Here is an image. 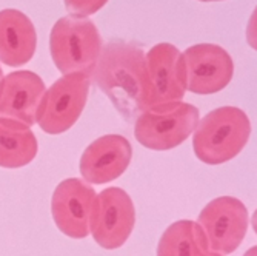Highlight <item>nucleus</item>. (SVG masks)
Listing matches in <instances>:
<instances>
[{
    "instance_id": "nucleus-18",
    "label": "nucleus",
    "mask_w": 257,
    "mask_h": 256,
    "mask_svg": "<svg viewBox=\"0 0 257 256\" xmlns=\"http://www.w3.org/2000/svg\"><path fill=\"white\" fill-rule=\"evenodd\" d=\"M243 256H257V245H254V247H251L249 250H246V251L243 253Z\"/></svg>"
},
{
    "instance_id": "nucleus-12",
    "label": "nucleus",
    "mask_w": 257,
    "mask_h": 256,
    "mask_svg": "<svg viewBox=\"0 0 257 256\" xmlns=\"http://www.w3.org/2000/svg\"><path fill=\"white\" fill-rule=\"evenodd\" d=\"M45 91L42 77L30 69L10 73L0 82V118L33 127Z\"/></svg>"
},
{
    "instance_id": "nucleus-21",
    "label": "nucleus",
    "mask_w": 257,
    "mask_h": 256,
    "mask_svg": "<svg viewBox=\"0 0 257 256\" xmlns=\"http://www.w3.org/2000/svg\"><path fill=\"white\" fill-rule=\"evenodd\" d=\"M2 79H4V71H2V68H0V82H2Z\"/></svg>"
},
{
    "instance_id": "nucleus-15",
    "label": "nucleus",
    "mask_w": 257,
    "mask_h": 256,
    "mask_svg": "<svg viewBox=\"0 0 257 256\" xmlns=\"http://www.w3.org/2000/svg\"><path fill=\"white\" fill-rule=\"evenodd\" d=\"M206 251L209 247L202 227L188 219L171 224L157 245V256H202Z\"/></svg>"
},
{
    "instance_id": "nucleus-2",
    "label": "nucleus",
    "mask_w": 257,
    "mask_h": 256,
    "mask_svg": "<svg viewBox=\"0 0 257 256\" xmlns=\"http://www.w3.org/2000/svg\"><path fill=\"white\" fill-rule=\"evenodd\" d=\"M251 124L237 107H220L199 121L193 133V148L199 160L219 165L236 157L246 145Z\"/></svg>"
},
{
    "instance_id": "nucleus-13",
    "label": "nucleus",
    "mask_w": 257,
    "mask_h": 256,
    "mask_svg": "<svg viewBox=\"0 0 257 256\" xmlns=\"http://www.w3.org/2000/svg\"><path fill=\"white\" fill-rule=\"evenodd\" d=\"M37 46L33 22L19 10L0 11V62L8 66L28 63Z\"/></svg>"
},
{
    "instance_id": "nucleus-7",
    "label": "nucleus",
    "mask_w": 257,
    "mask_h": 256,
    "mask_svg": "<svg viewBox=\"0 0 257 256\" xmlns=\"http://www.w3.org/2000/svg\"><path fill=\"white\" fill-rule=\"evenodd\" d=\"M97 193L79 178L62 181L51 198V215L63 235L83 239L91 235V221Z\"/></svg>"
},
{
    "instance_id": "nucleus-4",
    "label": "nucleus",
    "mask_w": 257,
    "mask_h": 256,
    "mask_svg": "<svg viewBox=\"0 0 257 256\" xmlns=\"http://www.w3.org/2000/svg\"><path fill=\"white\" fill-rule=\"evenodd\" d=\"M199 110L185 102L157 104L144 110L134 124V136L145 148L162 151L179 147L194 133Z\"/></svg>"
},
{
    "instance_id": "nucleus-1",
    "label": "nucleus",
    "mask_w": 257,
    "mask_h": 256,
    "mask_svg": "<svg viewBox=\"0 0 257 256\" xmlns=\"http://www.w3.org/2000/svg\"><path fill=\"white\" fill-rule=\"evenodd\" d=\"M91 79L128 122L151 105L147 54L136 43L112 40L103 45Z\"/></svg>"
},
{
    "instance_id": "nucleus-20",
    "label": "nucleus",
    "mask_w": 257,
    "mask_h": 256,
    "mask_svg": "<svg viewBox=\"0 0 257 256\" xmlns=\"http://www.w3.org/2000/svg\"><path fill=\"white\" fill-rule=\"evenodd\" d=\"M202 256H223V254H220V253H214V251H206L205 254H202Z\"/></svg>"
},
{
    "instance_id": "nucleus-3",
    "label": "nucleus",
    "mask_w": 257,
    "mask_h": 256,
    "mask_svg": "<svg viewBox=\"0 0 257 256\" xmlns=\"http://www.w3.org/2000/svg\"><path fill=\"white\" fill-rule=\"evenodd\" d=\"M102 48L97 27L85 16L69 14L59 19L50 34L53 62L63 74L82 73L91 77Z\"/></svg>"
},
{
    "instance_id": "nucleus-19",
    "label": "nucleus",
    "mask_w": 257,
    "mask_h": 256,
    "mask_svg": "<svg viewBox=\"0 0 257 256\" xmlns=\"http://www.w3.org/2000/svg\"><path fill=\"white\" fill-rule=\"evenodd\" d=\"M251 224H252V228H254V231L257 233V210L254 212V215H252V218H251Z\"/></svg>"
},
{
    "instance_id": "nucleus-5",
    "label": "nucleus",
    "mask_w": 257,
    "mask_h": 256,
    "mask_svg": "<svg viewBox=\"0 0 257 256\" xmlns=\"http://www.w3.org/2000/svg\"><path fill=\"white\" fill-rule=\"evenodd\" d=\"M91 77L82 73L63 74L45 91L37 110V124L48 134H62L80 118L86 105Z\"/></svg>"
},
{
    "instance_id": "nucleus-8",
    "label": "nucleus",
    "mask_w": 257,
    "mask_h": 256,
    "mask_svg": "<svg viewBox=\"0 0 257 256\" xmlns=\"http://www.w3.org/2000/svg\"><path fill=\"white\" fill-rule=\"evenodd\" d=\"M134 224L136 208L125 190L109 187L97 195L91 221V235L100 247L106 250L122 247L128 241Z\"/></svg>"
},
{
    "instance_id": "nucleus-9",
    "label": "nucleus",
    "mask_w": 257,
    "mask_h": 256,
    "mask_svg": "<svg viewBox=\"0 0 257 256\" xmlns=\"http://www.w3.org/2000/svg\"><path fill=\"white\" fill-rule=\"evenodd\" d=\"M182 54L188 91L196 95H214L231 82L234 74V62L222 46L197 43Z\"/></svg>"
},
{
    "instance_id": "nucleus-6",
    "label": "nucleus",
    "mask_w": 257,
    "mask_h": 256,
    "mask_svg": "<svg viewBox=\"0 0 257 256\" xmlns=\"http://www.w3.org/2000/svg\"><path fill=\"white\" fill-rule=\"evenodd\" d=\"M197 224L208 239L209 251L229 254L239 248L248 228V210L232 196L216 198L203 207Z\"/></svg>"
},
{
    "instance_id": "nucleus-22",
    "label": "nucleus",
    "mask_w": 257,
    "mask_h": 256,
    "mask_svg": "<svg viewBox=\"0 0 257 256\" xmlns=\"http://www.w3.org/2000/svg\"><path fill=\"white\" fill-rule=\"evenodd\" d=\"M200 2H219V0H200Z\"/></svg>"
},
{
    "instance_id": "nucleus-17",
    "label": "nucleus",
    "mask_w": 257,
    "mask_h": 256,
    "mask_svg": "<svg viewBox=\"0 0 257 256\" xmlns=\"http://www.w3.org/2000/svg\"><path fill=\"white\" fill-rule=\"evenodd\" d=\"M246 40L251 48L257 51V7L254 8L246 25Z\"/></svg>"
},
{
    "instance_id": "nucleus-14",
    "label": "nucleus",
    "mask_w": 257,
    "mask_h": 256,
    "mask_svg": "<svg viewBox=\"0 0 257 256\" xmlns=\"http://www.w3.org/2000/svg\"><path fill=\"white\" fill-rule=\"evenodd\" d=\"M39 144L31 127L0 118V167L20 168L37 156Z\"/></svg>"
},
{
    "instance_id": "nucleus-10",
    "label": "nucleus",
    "mask_w": 257,
    "mask_h": 256,
    "mask_svg": "<svg viewBox=\"0 0 257 256\" xmlns=\"http://www.w3.org/2000/svg\"><path fill=\"white\" fill-rule=\"evenodd\" d=\"M151 105L182 101L186 91L183 54L171 43H157L147 54ZM150 105V107H151Z\"/></svg>"
},
{
    "instance_id": "nucleus-11",
    "label": "nucleus",
    "mask_w": 257,
    "mask_h": 256,
    "mask_svg": "<svg viewBox=\"0 0 257 256\" xmlns=\"http://www.w3.org/2000/svg\"><path fill=\"white\" fill-rule=\"evenodd\" d=\"M133 157L130 141L120 134H106L91 142L80 157V175L88 184H106L122 176Z\"/></svg>"
},
{
    "instance_id": "nucleus-16",
    "label": "nucleus",
    "mask_w": 257,
    "mask_h": 256,
    "mask_svg": "<svg viewBox=\"0 0 257 256\" xmlns=\"http://www.w3.org/2000/svg\"><path fill=\"white\" fill-rule=\"evenodd\" d=\"M63 2L65 8L71 14L88 17L102 10L108 4V0H63Z\"/></svg>"
}]
</instances>
